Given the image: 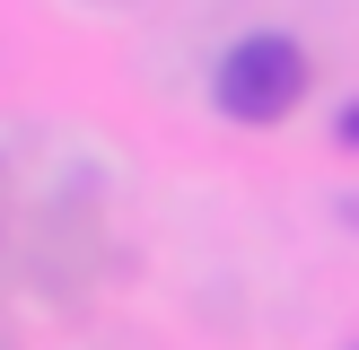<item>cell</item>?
Here are the masks:
<instances>
[{
	"mask_svg": "<svg viewBox=\"0 0 359 350\" xmlns=\"http://www.w3.org/2000/svg\"><path fill=\"white\" fill-rule=\"evenodd\" d=\"M210 88H219L228 122H280L307 97V52H298L290 35H245V44H228V62H219Z\"/></svg>",
	"mask_w": 359,
	"mask_h": 350,
	"instance_id": "obj_1",
	"label": "cell"
},
{
	"mask_svg": "<svg viewBox=\"0 0 359 350\" xmlns=\"http://www.w3.org/2000/svg\"><path fill=\"white\" fill-rule=\"evenodd\" d=\"M342 140H351V149H359V105H351V114H342Z\"/></svg>",
	"mask_w": 359,
	"mask_h": 350,
	"instance_id": "obj_2",
	"label": "cell"
}]
</instances>
